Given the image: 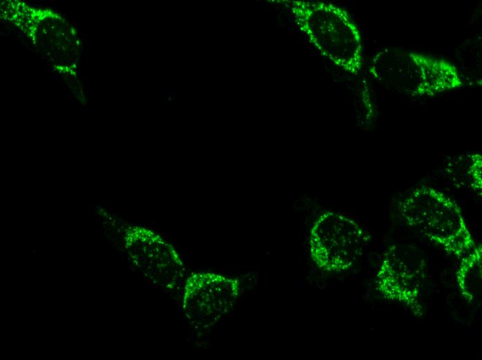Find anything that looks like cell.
I'll return each mask as SVG.
<instances>
[{
    "instance_id": "6da1fadb",
    "label": "cell",
    "mask_w": 482,
    "mask_h": 360,
    "mask_svg": "<svg viewBox=\"0 0 482 360\" xmlns=\"http://www.w3.org/2000/svg\"><path fill=\"white\" fill-rule=\"evenodd\" d=\"M290 11L298 29L323 56L348 73L360 72L362 34L346 10L329 2L292 1Z\"/></svg>"
},
{
    "instance_id": "7a4b0ae2",
    "label": "cell",
    "mask_w": 482,
    "mask_h": 360,
    "mask_svg": "<svg viewBox=\"0 0 482 360\" xmlns=\"http://www.w3.org/2000/svg\"><path fill=\"white\" fill-rule=\"evenodd\" d=\"M369 71L385 88L414 97L434 96L463 84L450 62L396 47L378 51Z\"/></svg>"
},
{
    "instance_id": "3957f363",
    "label": "cell",
    "mask_w": 482,
    "mask_h": 360,
    "mask_svg": "<svg viewBox=\"0 0 482 360\" xmlns=\"http://www.w3.org/2000/svg\"><path fill=\"white\" fill-rule=\"evenodd\" d=\"M398 206L408 226L447 253L460 258L476 247L461 207L441 190L426 186L415 188Z\"/></svg>"
},
{
    "instance_id": "277c9868",
    "label": "cell",
    "mask_w": 482,
    "mask_h": 360,
    "mask_svg": "<svg viewBox=\"0 0 482 360\" xmlns=\"http://www.w3.org/2000/svg\"><path fill=\"white\" fill-rule=\"evenodd\" d=\"M371 239L356 220L328 211L314 222L310 232V255L318 268L334 273L349 269L360 258Z\"/></svg>"
},
{
    "instance_id": "5b68a950",
    "label": "cell",
    "mask_w": 482,
    "mask_h": 360,
    "mask_svg": "<svg viewBox=\"0 0 482 360\" xmlns=\"http://www.w3.org/2000/svg\"><path fill=\"white\" fill-rule=\"evenodd\" d=\"M423 255L409 246L393 244L383 254L376 274V290L416 316L423 314L421 297L425 280Z\"/></svg>"
},
{
    "instance_id": "8992f818",
    "label": "cell",
    "mask_w": 482,
    "mask_h": 360,
    "mask_svg": "<svg viewBox=\"0 0 482 360\" xmlns=\"http://www.w3.org/2000/svg\"><path fill=\"white\" fill-rule=\"evenodd\" d=\"M482 249L481 245L462 258L456 271V284L459 291L469 303L476 302L481 296Z\"/></svg>"
},
{
    "instance_id": "52a82bcc",
    "label": "cell",
    "mask_w": 482,
    "mask_h": 360,
    "mask_svg": "<svg viewBox=\"0 0 482 360\" xmlns=\"http://www.w3.org/2000/svg\"><path fill=\"white\" fill-rule=\"evenodd\" d=\"M458 166L463 169V179L467 181V186L476 191H481L482 156L478 153L458 156L454 158Z\"/></svg>"
}]
</instances>
